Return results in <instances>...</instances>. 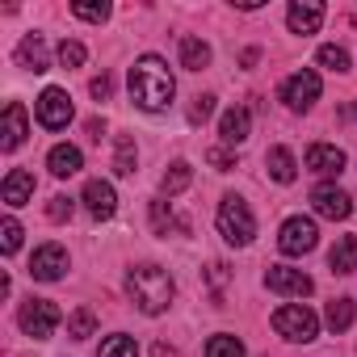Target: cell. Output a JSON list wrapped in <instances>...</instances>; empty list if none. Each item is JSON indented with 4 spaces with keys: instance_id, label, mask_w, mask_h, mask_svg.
I'll list each match as a JSON object with an SVG mask.
<instances>
[{
    "instance_id": "obj_1",
    "label": "cell",
    "mask_w": 357,
    "mask_h": 357,
    "mask_svg": "<svg viewBox=\"0 0 357 357\" xmlns=\"http://www.w3.org/2000/svg\"><path fill=\"white\" fill-rule=\"evenodd\" d=\"M172 93H176V80H172V72H168V63L160 55L135 59V68H130V101L139 109L160 114V109L172 105Z\"/></svg>"
},
{
    "instance_id": "obj_2",
    "label": "cell",
    "mask_w": 357,
    "mask_h": 357,
    "mask_svg": "<svg viewBox=\"0 0 357 357\" xmlns=\"http://www.w3.org/2000/svg\"><path fill=\"white\" fill-rule=\"evenodd\" d=\"M126 294H130V303H135L143 315H160V311L172 307L176 286H172V278H168L164 265H135V269L126 273Z\"/></svg>"
},
{
    "instance_id": "obj_3",
    "label": "cell",
    "mask_w": 357,
    "mask_h": 357,
    "mask_svg": "<svg viewBox=\"0 0 357 357\" xmlns=\"http://www.w3.org/2000/svg\"><path fill=\"white\" fill-rule=\"evenodd\" d=\"M219 236H223L227 244H236V248L252 244L257 219H252V211H248V202H244L240 194H227V198L219 202Z\"/></svg>"
},
{
    "instance_id": "obj_4",
    "label": "cell",
    "mask_w": 357,
    "mask_h": 357,
    "mask_svg": "<svg viewBox=\"0 0 357 357\" xmlns=\"http://www.w3.org/2000/svg\"><path fill=\"white\" fill-rule=\"evenodd\" d=\"M273 328H278V336H286V340H303V344L319 336V319H315V311L303 307V303H286V307H278V311H273Z\"/></svg>"
},
{
    "instance_id": "obj_5",
    "label": "cell",
    "mask_w": 357,
    "mask_h": 357,
    "mask_svg": "<svg viewBox=\"0 0 357 357\" xmlns=\"http://www.w3.org/2000/svg\"><path fill=\"white\" fill-rule=\"evenodd\" d=\"M59 307L51 303V298H30V303H22V311H17V324H22V332L26 336H34V340H47L55 328H59Z\"/></svg>"
},
{
    "instance_id": "obj_6",
    "label": "cell",
    "mask_w": 357,
    "mask_h": 357,
    "mask_svg": "<svg viewBox=\"0 0 357 357\" xmlns=\"http://www.w3.org/2000/svg\"><path fill=\"white\" fill-rule=\"evenodd\" d=\"M315 240H319V231H315V223H311V219H303V215L286 219V223H282V231H278V248H282L286 257H303V252H311V248H315Z\"/></svg>"
},
{
    "instance_id": "obj_7",
    "label": "cell",
    "mask_w": 357,
    "mask_h": 357,
    "mask_svg": "<svg viewBox=\"0 0 357 357\" xmlns=\"http://www.w3.org/2000/svg\"><path fill=\"white\" fill-rule=\"evenodd\" d=\"M34 114H38V122H43L47 130H63V126L72 122V97H68L63 89H47V93L34 101Z\"/></svg>"
},
{
    "instance_id": "obj_8",
    "label": "cell",
    "mask_w": 357,
    "mask_h": 357,
    "mask_svg": "<svg viewBox=\"0 0 357 357\" xmlns=\"http://www.w3.org/2000/svg\"><path fill=\"white\" fill-rule=\"evenodd\" d=\"M282 101H286L290 109H311V105L319 101V76H315L311 68L294 72V76L282 84Z\"/></svg>"
},
{
    "instance_id": "obj_9",
    "label": "cell",
    "mask_w": 357,
    "mask_h": 357,
    "mask_svg": "<svg viewBox=\"0 0 357 357\" xmlns=\"http://www.w3.org/2000/svg\"><path fill=\"white\" fill-rule=\"evenodd\" d=\"M265 286H269L273 294H294V298H307V294L315 290V282H311L303 269H286V265H269Z\"/></svg>"
},
{
    "instance_id": "obj_10",
    "label": "cell",
    "mask_w": 357,
    "mask_h": 357,
    "mask_svg": "<svg viewBox=\"0 0 357 357\" xmlns=\"http://www.w3.org/2000/svg\"><path fill=\"white\" fill-rule=\"evenodd\" d=\"M311 206H315V215H324V219H349L353 215V198L344 194V190H336V185H315L311 190Z\"/></svg>"
},
{
    "instance_id": "obj_11",
    "label": "cell",
    "mask_w": 357,
    "mask_h": 357,
    "mask_svg": "<svg viewBox=\"0 0 357 357\" xmlns=\"http://www.w3.org/2000/svg\"><path fill=\"white\" fill-rule=\"evenodd\" d=\"M63 269H68V252L59 244H43L30 261V278H38V282H59Z\"/></svg>"
},
{
    "instance_id": "obj_12",
    "label": "cell",
    "mask_w": 357,
    "mask_h": 357,
    "mask_svg": "<svg viewBox=\"0 0 357 357\" xmlns=\"http://www.w3.org/2000/svg\"><path fill=\"white\" fill-rule=\"evenodd\" d=\"M324 5L319 0H294V5L286 9V22H290V34H315L324 26Z\"/></svg>"
},
{
    "instance_id": "obj_13",
    "label": "cell",
    "mask_w": 357,
    "mask_h": 357,
    "mask_svg": "<svg viewBox=\"0 0 357 357\" xmlns=\"http://www.w3.org/2000/svg\"><path fill=\"white\" fill-rule=\"evenodd\" d=\"M26 135H30V126H26V105H22V101H9V105H5V126H0V147H5V151H17V147L26 143Z\"/></svg>"
},
{
    "instance_id": "obj_14",
    "label": "cell",
    "mask_w": 357,
    "mask_h": 357,
    "mask_svg": "<svg viewBox=\"0 0 357 357\" xmlns=\"http://www.w3.org/2000/svg\"><path fill=\"white\" fill-rule=\"evenodd\" d=\"M80 198H84V206H89L93 219H114V211H118V194H114L109 181H89Z\"/></svg>"
},
{
    "instance_id": "obj_15",
    "label": "cell",
    "mask_w": 357,
    "mask_h": 357,
    "mask_svg": "<svg viewBox=\"0 0 357 357\" xmlns=\"http://www.w3.org/2000/svg\"><path fill=\"white\" fill-rule=\"evenodd\" d=\"M307 168L319 172V176H336L344 168V151L336 143H311L307 147Z\"/></svg>"
},
{
    "instance_id": "obj_16",
    "label": "cell",
    "mask_w": 357,
    "mask_h": 357,
    "mask_svg": "<svg viewBox=\"0 0 357 357\" xmlns=\"http://www.w3.org/2000/svg\"><path fill=\"white\" fill-rule=\"evenodd\" d=\"M0 198H5V206H26L30 198H34V172H26V168H13L9 176H5V185H0Z\"/></svg>"
},
{
    "instance_id": "obj_17",
    "label": "cell",
    "mask_w": 357,
    "mask_h": 357,
    "mask_svg": "<svg viewBox=\"0 0 357 357\" xmlns=\"http://www.w3.org/2000/svg\"><path fill=\"white\" fill-rule=\"evenodd\" d=\"M248 130H252V114H248L244 105H231V109L223 114V122H219V135H223L227 147H240V143L248 139Z\"/></svg>"
},
{
    "instance_id": "obj_18",
    "label": "cell",
    "mask_w": 357,
    "mask_h": 357,
    "mask_svg": "<svg viewBox=\"0 0 357 357\" xmlns=\"http://www.w3.org/2000/svg\"><path fill=\"white\" fill-rule=\"evenodd\" d=\"M80 164H84V155H80V147H72V143H55L51 155H47V168H51L55 176H76Z\"/></svg>"
},
{
    "instance_id": "obj_19",
    "label": "cell",
    "mask_w": 357,
    "mask_h": 357,
    "mask_svg": "<svg viewBox=\"0 0 357 357\" xmlns=\"http://www.w3.org/2000/svg\"><path fill=\"white\" fill-rule=\"evenodd\" d=\"M17 63H22L26 72H47V68H51V63H47V43H43L38 34H26L22 47H17Z\"/></svg>"
},
{
    "instance_id": "obj_20",
    "label": "cell",
    "mask_w": 357,
    "mask_h": 357,
    "mask_svg": "<svg viewBox=\"0 0 357 357\" xmlns=\"http://www.w3.org/2000/svg\"><path fill=\"white\" fill-rule=\"evenodd\" d=\"M328 269L332 273H353L357 269V236H340L328 252Z\"/></svg>"
},
{
    "instance_id": "obj_21",
    "label": "cell",
    "mask_w": 357,
    "mask_h": 357,
    "mask_svg": "<svg viewBox=\"0 0 357 357\" xmlns=\"http://www.w3.org/2000/svg\"><path fill=\"white\" fill-rule=\"evenodd\" d=\"M265 168H269V176H273L278 185H290L294 176H298V164H294L290 147H273V151L265 155Z\"/></svg>"
},
{
    "instance_id": "obj_22",
    "label": "cell",
    "mask_w": 357,
    "mask_h": 357,
    "mask_svg": "<svg viewBox=\"0 0 357 357\" xmlns=\"http://www.w3.org/2000/svg\"><path fill=\"white\" fill-rule=\"evenodd\" d=\"M181 68H185V72L211 68V47H206L202 38H194V34H181Z\"/></svg>"
},
{
    "instance_id": "obj_23",
    "label": "cell",
    "mask_w": 357,
    "mask_h": 357,
    "mask_svg": "<svg viewBox=\"0 0 357 357\" xmlns=\"http://www.w3.org/2000/svg\"><path fill=\"white\" fill-rule=\"evenodd\" d=\"M190 181H194V168H190L185 160H176V164L164 172V181H160V198H176V194H185V190H190Z\"/></svg>"
},
{
    "instance_id": "obj_24",
    "label": "cell",
    "mask_w": 357,
    "mask_h": 357,
    "mask_svg": "<svg viewBox=\"0 0 357 357\" xmlns=\"http://www.w3.org/2000/svg\"><path fill=\"white\" fill-rule=\"evenodd\" d=\"M151 227H155V236H168V231H190V223L185 219H176L172 215V206H168V198H155L151 202Z\"/></svg>"
},
{
    "instance_id": "obj_25",
    "label": "cell",
    "mask_w": 357,
    "mask_h": 357,
    "mask_svg": "<svg viewBox=\"0 0 357 357\" xmlns=\"http://www.w3.org/2000/svg\"><path fill=\"white\" fill-rule=\"evenodd\" d=\"M135 164H139L135 139L130 135H118V143H114V172L118 176H135Z\"/></svg>"
},
{
    "instance_id": "obj_26",
    "label": "cell",
    "mask_w": 357,
    "mask_h": 357,
    "mask_svg": "<svg viewBox=\"0 0 357 357\" xmlns=\"http://www.w3.org/2000/svg\"><path fill=\"white\" fill-rule=\"evenodd\" d=\"M353 315H357L353 298H332V303H328V311H324V319H328V328H332V332H344V328L353 324Z\"/></svg>"
},
{
    "instance_id": "obj_27",
    "label": "cell",
    "mask_w": 357,
    "mask_h": 357,
    "mask_svg": "<svg viewBox=\"0 0 357 357\" xmlns=\"http://www.w3.org/2000/svg\"><path fill=\"white\" fill-rule=\"evenodd\" d=\"M93 332H97V315H93L89 307H76L72 319H68V336H72V340H89Z\"/></svg>"
},
{
    "instance_id": "obj_28",
    "label": "cell",
    "mask_w": 357,
    "mask_h": 357,
    "mask_svg": "<svg viewBox=\"0 0 357 357\" xmlns=\"http://www.w3.org/2000/svg\"><path fill=\"white\" fill-rule=\"evenodd\" d=\"M206 357H244V344H240V336L219 332V336L206 340Z\"/></svg>"
},
{
    "instance_id": "obj_29",
    "label": "cell",
    "mask_w": 357,
    "mask_h": 357,
    "mask_svg": "<svg viewBox=\"0 0 357 357\" xmlns=\"http://www.w3.org/2000/svg\"><path fill=\"white\" fill-rule=\"evenodd\" d=\"M97 357H139V344H135V336H109V340H101V353Z\"/></svg>"
},
{
    "instance_id": "obj_30",
    "label": "cell",
    "mask_w": 357,
    "mask_h": 357,
    "mask_svg": "<svg viewBox=\"0 0 357 357\" xmlns=\"http://www.w3.org/2000/svg\"><path fill=\"white\" fill-rule=\"evenodd\" d=\"M319 63L328 68V72H349V51L344 47H319Z\"/></svg>"
},
{
    "instance_id": "obj_31",
    "label": "cell",
    "mask_w": 357,
    "mask_h": 357,
    "mask_svg": "<svg viewBox=\"0 0 357 357\" xmlns=\"http://www.w3.org/2000/svg\"><path fill=\"white\" fill-rule=\"evenodd\" d=\"M0 236H5L0 244H5V252H9V257L22 248V223H17V219H5V223H0Z\"/></svg>"
},
{
    "instance_id": "obj_32",
    "label": "cell",
    "mask_w": 357,
    "mask_h": 357,
    "mask_svg": "<svg viewBox=\"0 0 357 357\" xmlns=\"http://www.w3.org/2000/svg\"><path fill=\"white\" fill-rule=\"evenodd\" d=\"M84 55H89V51H84L80 43H68V38L59 43V63H63V68H80V63H84Z\"/></svg>"
},
{
    "instance_id": "obj_33",
    "label": "cell",
    "mask_w": 357,
    "mask_h": 357,
    "mask_svg": "<svg viewBox=\"0 0 357 357\" xmlns=\"http://www.w3.org/2000/svg\"><path fill=\"white\" fill-rule=\"evenodd\" d=\"M72 13L80 22H105L109 17V5H105V0H101V5H84V0H80V5H72Z\"/></svg>"
},
{
    "instance_id": "obj_34",
    "label": "cell",
    "mask_w": 357,
    "mask_h": 357,
    "mask_svg": "<svg viewBox=\"0 0 357 357\" xmlns=\"http://www.w3.org/2000/svg\"><path fill=\"white\" fill-rule=\"evenodd\" d=\"M47 219H51V223H68V219H72V198L55 194V198H51V206H47Z\"/></svg>"
},
{
    "instance_id": "obj_35",
    "label": "cell",
    "mask_w": 357,
    "mask_h": 357,
    "mask_svg": "<svg viewBox=\"0 0 357 357\" xmlns=\"http://www.w3.org/2000/svg\"><path fill=\"white\" fill-rule=\"evenodd\" d=\"M211 109H215V97H194V105H190V122L198 126V122H206L211 118Z\"/></svg>"
},
{
    "instance_id": "obj_36",
    "label": "cell",
    "mask_w": 357,
    "mask_h": 357,
    "mask_svg": "<svg viewBox=\"0 0 357 357\" xmlns=\"http://www.w3.org/2000/svg\"><path fill=\"white\" fill-rule=\"evenodd\" d=\"M206 160H211V164H215L219 172H227V168H236V155H231V151H223V147H215V151H211Z\"/></svg>"
},
{
    "instance_id": "obj_37",
    "label": "cell",
    "mask_w": 357,
    "mask_h": 357,
    "mask_svg": "<svg viewBox=\"0 0 357 357\" xmlns=\"http://www.w3.org/2000/svg\"><path fill=\"white\" fill-rule=\"evenodd\" d=\"M89 89H93V97H97V101H105V97H109V93H114V80H109V76H105V72H101V76H97V80H93V84H89Z\"/></svg>"
},
{
    "instance_id": "obj_38",
    "label": "cell",
    "mask_w": 357,
    "mask_h": 357,
    "mask_svg": "<svg viewBox=\"0 0 357 357\" xmlns=\"http://www.w3.org/2000/svg\"><path fill=\"white\" fill-rule=\"evenodd\" d=\"M155 357H176V349H168V344H155Z\"/></svg>"
}]
</instances>
